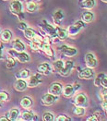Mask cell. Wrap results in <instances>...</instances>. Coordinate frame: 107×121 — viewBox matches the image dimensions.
Masks as SVG:
<instances>
[{"mask_svg": "<svg viewBox=\"0 0 107 121\" xmlns=\"http://www.w3.org/2000/svg\"><path fill=\"white\" fill-rule=\"evenodd\" d=\"M9 10L10 12L17 16L20 20H23L24 15H23V6L21 2L19 0H13L9 5Z\"/></svg>", "mask_w": 107, "mask_h": 121, "instance_id": "6da1fadb", "label": "cell"}, {"mask_svg": "<svg viewBox=\"0 0 107 121\" xmlns=\"http://www.w3.org/2000/svg\"><path fill=\"white\" fill-rule=\"evenodd\" d=\"M41 28L43 31L44 32L45 35L49 36L51 39H54L56 37V28L53 27L52 25H50L46 20H43L41 23Z\"/></svg>", "mask_w": 107, "mask_h": 121, "instance_id": "7a4b0ae2", "label": "cell"}, {"mask_svg": "<svg viewBox=\"0 0 107 121\" xmlns=\"http://www.w3.org/2000/svg\"><path fill=\"white\" fill-rule=\"evenodd\" d=\"M8 53H9V56H13L15 59L20 61V63H27L30 59V56L27 53H25L24 51L23 52H18V51H15L14 49H12V50L9 51Z\"/></svg>", "mask_w": 107, "mask_h": 121, "instance_id": "3957f363", "label": "cell"}, {"mask_svg": "<svg viewBox=\"0 0 107 121\" xmlns=\"http://www.w3.org/2000/svg\"><path fill=\"white\" fill-rule=\"evenodd\" d=\"M85 27V24L82 20H78L76 21L74 24L70 25L68 29V35H71V36H74V35H77L80 30H82L83 28Z\"/></svg>", "mask_w": 107, "mask_h": 121, "instance_id": "277c9868", "label": "cell"}, {"mask_svg": "<svg viewBox=\"0 0 107 121\" xmlns=\"http://www.w3.org/2000/svg\"><path fill=\"white\" fill-rule=\"evenodd\" d=\"M79 84L78 83H75L74 85L72 84H67L65 86H63V91H62V94L65 96V97H71L73 96L74 92L79 89Z\"/></svg>", "mask_w": 107, "mask_h": 121, "instance_id": "5b68a950", "label": "cell"}, {"mask_svg": "<svg viewBox=\"0 0 107 121\" xmlns=\"http://www.w3.org/2000/svg\"><path fill=\"white\" fill-rule=\"evenodd\" d=\"M62 91H63V85L59 82H54L49 86L48 92L56 95V96H60L62 94Z\"/></svg>", "mask_w": 107, "mask_h": 121, "instance_id": "8992f818", "label": "cell"}, {"mask_svg": "<svg viewBox=\"0 0 107 121\" xmlns=\"http://www.w3.org/2000/svg\"><path fill=\"white\" fill-rule=\"evenodd\" d=\"M88 103V98L86 94L84 92H80L78 93L77 95H75V97L73 98V104L75 105H80V106H85Z\"/></svg>", "mask_w": 107, "mask_h": 121, "instance_id": "52a82bcc", "label": "cell"}, {"mask_svg": "<svg viewBox=\"0 0 107 121\" xmlns=\"http://www.w3.org/2000/svg\"><path fill=\"white\" fill-rule=\"evenodd\" d=\"M58 99V96H56V95H53L51 93H46L44 95L42 96V104L43 105H46V106H49V105H52L54 104L57 101Z\"/></svg>", "mask_w": 107, "mask_h": 121, "instance_id": "ba28073f", "label": "cell"}, {"mask_svg": "<svg viewBox=\"0 0 107 121\" xmlns=\"http://www.w3.org/2000/svg\"><path fill=\"white\" fill-rule=\"evenodd\" d=\"M42 77H41V74L37 73L35 75H32V76H30L29 80L27 81V84H28V87L30 88H34V87H37L40 83H42Z\"/></svg>", "mask_w": 107, "mask_h": 121, "instance_id": "9c48e42d", "label": "cell"}, {"mask_svg": "<svg viewBox=\"0 0 107 121\" xmlns=\"http://www.w3.org/2000/svg\"><path fill=\"white\" fill-rule=\"evenodd\" d=\"M93 77H94V71L92 69L88 68V67L86 69H81L78 73V78L82 80H90Z\"/></svg>", "mask_w": 107, "mask_h": 121, "instance_id": "30bf717a", "label": "cell"}, {"mask_svg": "<svg viewBox=\"0 0 107 121\" xmlns=\"http://www.w3.org/2000/svg\"><path fill=\"white\" fill-rule=\"evenodd\" d=\"M73 68H74V62L70 60L67 61L66 63H64V67H63V69L59 71V74L61 76L67 77L70 74V72L73 69Z\"/></svg>", "mask_w": 107, "mask_h": 121, "instance_id": "8fae6325", "label": "cell"}, {"mask_svg": "<svg viewBox=\"0 0 107 121\" xmlns=\"http://www.w3.org/2000/svg\"><path fill=\"white\" fill-rule=\"evenodd\" d=\"M60 52L65 55L66 56H74L75 55H77L78 50L74 47H71V46H68V45H62L60 48H59Z\"/></svg>", "mask_w": 107, "mask_h": 121, "instance_id": "7c38bea8", "label": "cell"}, {"mask_svg": "<svg viewBox=\"0 0 107 121\" xmlns=\"http://www.w3.org/2000/svg\"><path fill=\"white\" fill-rule=\"evenodd\" d=\"M85 63H86V66L88 68H90V69L97 67V60H96L94 55L91 53H88L85 56Z\"/></svg>", "mask_w": 107, "mask_h": 121, "instance_id": "4fadbf2b", "label": "cell"}, {"mask_svg": "<svg viewBox=\"0 0 107 121\" xmlns=\"http://www.w3.org/2000/svg\"><path fill=\"white\" fill-rule=\"evenodd\" d=\"M37 70L38 73H40L41 75H49L52 72V67L50 66L49 63H42L37 67Z\"/></svg>", "mask_w": 107, "mask_h": 121, "instance_id": "5bb4252c", "label": "cell"}, {"mask_svg": "<svg viewBox=\"0 0 107 121\" xmlns=\"http://www.w3.org/2000/svg\"><path fill=\"white\" fill-rule=\"evenodd\" d=\"M14 89L18 91H24L28 88L27 81L23 79H18L17 81L14 82Z\"/></svg>", "mask_w": 107, "mask_h": 121, "instance_id": "9a60e30c", "label": "cell"}, {"mask_svg": "<svg viewBox=\"0 0 107 121\" xmlns=\"http://www.w3.org/2000/svg\"><path fill=\"white\" fill-rule=\"evenodd\" d=\"M40 50L43 51V52L47 56H49V57H53L54 55H55V53H54V51L52 49L50 43H45V42H42L41 46H40Z\"/></svg>", "mask_w": 107, "mask_h": 121, "instance_id": "2e32d148", "label": "cell"}, {"mask_svg": "<svg viewBox=\"0 0 107 121\" xmlns=\"http://www.w3.org/2000/svg\"><path fill=\"white\" fill-rule=\"evenodd\" d=\"M12 31L9 30H3L0 32V40L3 43H9L10 41L12 40Z\"/></svg>", "mask_w": 107, "mask_h": 121, "instance_id": "e0dca14e", "label": "cell"}, {"mask_svg": "<svg viewBox=\"0 0 107 121\" xmlns=\"http://www.w3.org/2000/svg\"><path fill=\"white\" fill-rule=\"evenodd\" d=\"M6 117H7L9 118V120H10V121L17 120V119L19 118V117H20V110H19L18 108H16V107L11 108L9 111L7 113Z\"/></svg>", "mask_w": 107, "mask_h": 121, "instance_id": "ac0fdd59", "label": "cell"}, {"mask_svg": "<svg viewBox=\"0 0 107 121\" xmlns=\"http://www.w3.org/2000/svg\"><path fill=\"white\" fill-rule=\"evenodd\" d=\"M12 49H14L15 51H18V52H23L26 49V46L25 44L21 42V40L20 39H15L12 42Z\"/></svg>", "mask_w": 107, "mask_h": 121, "instance_id": "d6986e66", "label": "cell"}, {"mask_svg": "<svg viewBox=\"0 0 107 121\" xmlns=\"http://www.w3.org/2000/svg\"><path fill=\"white\" fill-rule=\"evenodd\" d=\"M23 32H24V36L30 41L33 40V39H36V38H38V37L41 36L35 30H33L32 29H30V28H27L25 30H23Z\"/></svg>", "mask_w": 107, "mask_h": 121, "instance_id": "ffe728a7", "label": "cell"}, {"mask_svg": "<svg viewBox=\"0 0 107 121\" xmlns=\"http://www.w3.org/2000/svg\"><path fill=\"white\" fill-rule=\"evenodd\" d=\"M63 19H64V12H63L62 9L56 10V11L53 14V20H54V22H55L56 25H59V24L62 22Z\"/></svg>", "mask_w": 107, "mask_h": 121, "instance_id": "44dd1931", "label": "cell"}, {"mask_svg": "<svg viewBox=\"0 0 107 121\" xmlns=\"http://www.w3.org/2000/svg\"><path fill=\"white\" fill-rule=\"evenodd\" d=\"M94 20V14L90 11H85L81 15V20L84 23H90Z\"/></svg>", "mask_w": 107, "mask_h": 121, "instance_id": "7402d4cb", "label": "cell"}, {"mask_svg": "<svg viewBox=\"0 0 107 121\" xmlns=\"http://www.w3.org/2000/svg\"><path fill=\"white\" fill-rule=\"evenodd\" d=\"M56 37L59 40H66L68 37V30L60 28V27H56Z\"/></svg>", "mask_w": 107, "mask_h": 121, "instance_id": "603a6c76", "label": "cell"}, {"mask_svg": "<svg viewBox=\"0 0 107 121\" xmlns=\"http://www.w3.org/2000/svg\"><path fill=\"white\" fill-rule=\"evenodd\" d=\"M21 119L25 121H31L36 119V117L35 115L32 113L31 111H28V110H25L21 113Z\"/></svg>", "mask_w": 107, "mask_h": 121, "instance_id": "cb8c5ba5", "label": "cell"}, {"mask_svg": "<svg viewBox=\"0 0 107 121\" xmlns=\"http://www.w3.org/2000/svg\"><path fill=\"white\" fill-rule=\"evenodd\" d=\"M31 105H32V100L28 96H25L20 100V106L24 109H28Z\"/></svg>", "mask_w": 107, "mask_h": 121, "instance_id": "d4e9b609", "label": "cell"}, {"mask_svg": "<svg viewBox=\"0 0 107 121\" xmlns=\"http://www.w3.org/2000/svg\"><path fill=\"white\" fill-rule=\"evenodd\" d=\"M95 4V0H83L81 3V8L84 9H91L94 8Z\"/></svg>", "mask_w": 107, "mask_h": 121, "instance_id": "484cf974", "label": "cell"}, {"mask_svg": "<svg viewBox=\"0 0 107 121\" xmlns=\"http://www.w3.org/2000/svg\"><path fill=\"white\" fill-rule=\"evenodd\" d=\"M38 9V5L33 1H28L26 3V10L30 13H33Z\"/></svg>", "mask_w": 107, "mask_h": 121, "instance_id": "4316f807", "label": "cell"}, {"mask_svg": "<svg viewBox=\"0 0 107 121\" xmlns=\"http://www.w3.org/2000/svg\"><path fill=\"white\" fill-rule=\"evenodd\" d=\"M16 77L18 78V79H28L30 77V71L29 69H20L19 71V73H17L16 74Z\"/></svg>", "mask_w": 107, "mask_h": 121, "instance_id": "83f0119b", "label": "cell"}, {"mask_svg": "<svg viewBox=\"0 0 107 121\" xmlns=\"http://www.w3.org/2000/svg\"><path fill=\"white\" fill-rule=\"evenodd\" d=\"M73 114L75 116H78V117H82L85 114V108H84V106L75 105V107L73 108Z\"/></svg>", "mask_w": 107, "mask_h": 121, "instance_id": "f1b7e54d", "label": "cell"}, {"mask_svg": "<svg viewBox=\"0 0 107 121\" xmlns=\"http://www.w3.org/2000/svg\"><path fill=\"white\" fill-rule=\"evenodd\" d=\"M63 67H64L63 60H56L55 61L54 64H53V69L56 72H57V73H59V71L63 69Z\"/></svg>", "mask_w": 107, "mask_h": 121, "instance_id": "f546056e", "label": "cell"}, {"mask_svg": "<svg viewBox=\"0 0 107 121\" xmlns=\"http://www.w3.org/2000/svg\"><path fill=\"white\" fill-rule=\"evenodd\" d=\"M6 67H7L8 69H13V68L16 67V61H15V58H14L13 56H9L7 58Z\"/></svg>", "mask_w": 107, "mask_h": 121, "instance_id": "4dcf8cb0", "label": "cell"}, {"mask_svg": "<svg viewBox=\"0 0 107 121\" xmlns=\"http://www.w3.org/2000/svg\"><path fill=\"white\" fill-rule=\"evenodd\" d=\"M54 119H55V117L52 113H50V112L43 113V121H53Z\"/></svg>", "mask_w": 107, "mask_h": 121, "instance_id": "1f68e13d", "label": "cell"}, {"mask_svg": "<svg viewBox=\"0 0 107 121\" xmlns=\"http://www.w3.org/2000/svg\"><path fill=\"white\" fill-rule=\"evenodd\" d=\"M9 99V94L6 91H0V105Z\"/></svg>", "mask_w": 107, "mask_h": 121, "instance_id": "d6a6232c", "label": "cell"}, {"mask_svg": "<svg viewBox=\"0 0 107 121\" xmlns=\"http://www.w3.org/2000/svg\"><path fill=\"white\" fill-rule=\"evenodd\" d=\"M104 76V74L103 73H100V74H98L97 76L95 77V79H94V85L95 86H100V83H101V80H102V78Z\"/></svg>", "mask_w": 107, "mask_h": 121, "instance_id": "836d02e7", "label": "cell"}, {"mask_svg": "<svg viewBox=\"0 0 107 121\" xmlns=\"http://www.w3.org/2000/svg\"><path fill=\"white\" fill-rule=\"evenodd\" d=\"M56 121H70L71 118L67 117L66 115H60V116H58V117L56 118Z\"/></svg>", "mask_w": 107, "mask_h": 121, "instance_id": "e575fe53", "label": "cell"}, {"mask_svg": "<svg viewBox=\"0 0 107 121\" xmlns=\"http://www.w3.org/2000/svg\"><path fill=\"white\" fill-rule=\"evenodd\" d=\"M18 28H19V30L23 31V30H25L27 28H29V27H28V25L24 21H20V22L18 23Z\"/></svg>", "mask_w": 107, "mask_h": 121, "instance_id": "d590c367", "label": "cell"}, {"mask_svg": "<svg viewBox=\"0 0 107 121\" xmlns=\"http://www.w3.org/2000/svg\"><path fill=\"white\" fill-rule=\"evenodd\" d=\"M100 86H103V87H107V76L104 75L102 80H101V83H100Z\"/></svg>", "mask_w": 107, "mask_h": 121, "instance_id": "8d00e7d4", "label": "cell"}, {"mask_svg": "<svg viewBox=\"0 0 107 121\" xmlns=\"http://www.w3.org/2000/svg\"><path fill=\"white\" fill-rule=\"evenodd\" d=\"M99 119H100V117H98L97 115H96V114H94V115H92L91 117H88L87 121H98Z\"/></svg>", "mask_w": 107, "mask_h": 121, "instance_id": "74e56055", "label": "cell"}, {"mask_svg": "<svg viewBox=\"0 0 107 121\" xmlns=\"http://www.w3.org/2000/svg\"><path fill=\"white\" fill-rule=\"evenodd\" d=\"M102 107H103L104 110H106L107 109V101L106 100H103V101L102 102Z\"/></svg>", "mask_w": 107, "mask_h": 121, "instance_id": "f35d334b", "label": "cell"}, {"mask_svg": "<svg viewBox=\"0 0 107 121\" xmlns=\"http://www.w3.org/2000/svg\"><path fill=\"white\" fill-rule=\"evenodd\" d=\"M102 94H103V96L107 94V87H103V89L102 90Z\"/></svg>", "mask_w": 107, "mask_h": 121, "instance_id": "ab89813d", "label": "cell"}, {"mask_svg": "<svg viewBox=\"0 0 107 121\" xmlns=\"http://www.w3.org/2000/svg\"><path fill=\"white\" fill-rule=\"evenodd\" d=\"M2 58H3V48L0 45V59H2Z\"/></svg>", "mask_w": 107, "mask_h": 121, "instance_id": "60d3db41", "label": "cell"}, {"mask_svg": "<svg viewBox=\"0 0 107 121\" xmlns=\"http://www.w3.org/2000/svg\"><path fill=\"white\" fill-rule=\"evenodd\" d=\"M0 121H9V118L7 117H0Z\"/></svg>", "mask_w": 107, "mask_h": 121, "instance_id": "b9f144b4", "label": "cell"}, {"mask_svg": "<svg viewBox=\"0 0 107 121\" xmlns=\"http://www.w3.org/2000/svg\"><path fill=\"white\" fill-rule=\"evenodd\" d=\"M103 100H106V101H107V94L103 95Z\"/></svg>", "mask_w": 107, "mask_h": 121, "instance_id": "7bdbcfd3", "label": "cell"}, {"mask_svg": "<svg viewBox=\"0 0 107 121\" xmlns=\"http://www.w3.org/2000/svg\"><path fill=\"white\" fill-rule=\"evenodd\" d=\"M103 2H104V3H107V0H102Z\"/></svg>", "mask_w": 107, "mask_h": 121, "instance_id": "ee69618b", "label": "cell"}, {"mask_svg": "<svg viewBox=\"0 0 107 121\" xmlns=\"http://www.w3.org/2000/svg\"><path fill=\"white\" fill-rule=\"evenodd\" d=\"M105 112H106V115H107V109H106V110H105Z\"/></svg>", "mask_w": 107, "mask_h": 121, "instance_id": "f6af8a7d", "label": "cell"}, {"mask_svg": "<svg viewBox=\"0 0 107 121\" xmlns=\"http://www.w3.org/2000/svg\"><path fill=\"white\" fill-rule=\"evenodd\" d=\"M3 1H9V0H3Z\"/></svg>", "mask_w": 107, "mask_h": 121, "instance_id": "bcb514c9", "label": "cell"}, {"mask_svg": "<svg viewBox=\"0 0 107 121\" xmlns=\"http://www.w3.org/2000/svg\"><path fill=\"white\" fill-rule=\"evenodd\" d=\"M0 32H1V30H0Z\"/></svg>", "mask_w": 107, "mask_h": 121, "instance_id": "7dc6e473", "label": "cell"}]
</instances>
